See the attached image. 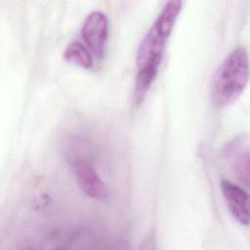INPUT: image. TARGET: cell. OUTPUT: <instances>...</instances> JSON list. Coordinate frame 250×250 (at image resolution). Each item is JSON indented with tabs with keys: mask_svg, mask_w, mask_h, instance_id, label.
<instances>
[{
	"mask_svg": "<svg viewBox=\"0 0 250 250\" xmlns=\"http://www.w3.org/2000/svg\"><path fill=\"white\" fill-rule=\"evenodd\" d=\"M181 10V1H168L140 43L136 58L137 72L133 92L136 104L143 103L157 76L166 42L172 33Z\"/></svg>",
	"mask_w": 250,
	"mask_h": 250,
	"instance_id": "6da1fadb",
	"label": "cell"
},
{
	"mask_svg": "<svg viewBox=\"0 0 250 250\" xmlns=\"http://www.w3.org/2000/svg\"><path fill=\"white\" fill-rule=\"evenodd\" d=\"M248 80V51L240 46L229 54L213 76L210 96L214 105L224 107L235 102L245 90Z\"/></svg>",
	"mask_w": 250,
	"mask_h": 250,
	"instance_id": "7a4b0ae2",
	"label": "cell"
},
{
	"mask_svg": "<svg viewBox=\"0 0 250 250\" xmlns=\"http://www.w3.org/2000/svg\"><path fill=\"white\" fill-rule=\"evenodd\" d=\"M70 165L78 186L86 195L101 201L107 198V186L89 159L76 156L71 160Z\"/></svg>",
	"mask_w": 250,
	"mask_h": 250,
	"instance_id": "3957f363",
	"label": "cell"
},
{
	"mask_svg": "<svg viewBox=\"0 0 250 250\" xmlns=\"http://www.w3.org/2000/svg\"><path fill=\"white\" fill-rule=\"evenodd\" d=\"M80 34L90 52L97 58H102L108 34V21L105 14L101 11L90 13L82 24Z\"/></svg>",
	"mask_w": 250,
	"mask_h": 250,
	"instance_id": "277c9868",
	"label": "cell"
},
{
	"mask_svg": "<svg viewBox=\"0 0 250 250\" xmlns=\"http://www.w3.org/2000/svg\"><path fill=\"white\" fill-rule=\"evenodd\" d=\"M220 186L225 201L233 218L240 225L247 227L249 225L248 192L228 179H222Z\"/></svg>",
	"mask_w": 250,
	"mask_h": 250,
	"instance_id": "5b68a950",
	"label": "cell"
},
{
	"mask_svg": "<svg viewBox=\"0 0 250 250\" xmlns=\"http://www.w3.org/2000/svg\"><path fill=\"white\" fill-rule=\"evenodd\" d=\"M232 169L238 179L248 187L249 182V151L247 141L240 139L232 142L227 148Z\"/></svg>",
	"mask_w": 250,
	"mask_h": 250,
	"instance_id": "8992f818",
	"label": "cell"
},
{
	"mask_svg": "<svg viewBox=\"0 0 250 250\" xmlns=\"http://www.w3.org/2000/svg\"><path fill=\"white\" fill-rule=\"evenodd\" d=\"M63 58L76 65L85 69L91 68L93 65V58L91 52L84 44L79 41H73L64 50Z\"/></svg>",
	"mask_w": 250,
	"mask_h": 250,
	"instance_id": "52a82bcc",
	"label": "cell"
}]
</instances>
